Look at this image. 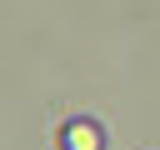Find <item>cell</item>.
Returning a JSON list of instances; mask_svg holds the SVG:
<instances>
[{"label": "cell", "mask_w": 160, "mask_h": 150, "mask_svg": "<svg viewBox=\"0 0 160 150\" xmlns=\"http://www.w3.org/2000/svg\"><path fill=\"white\" fill-rule=\"evenodd\" d=\"M65 150H100V130H95L90 120L70 125V130H65Z\"/></svg>", "instance_id": "1"}]
</instances>
